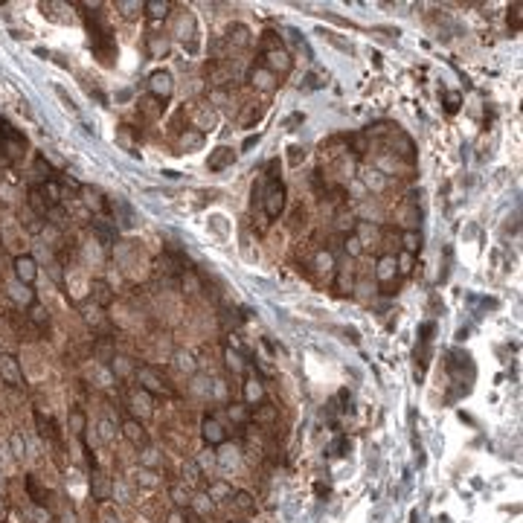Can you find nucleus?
Here are the masks:
<instances>
[{
    "label": "nucleus",
    "mask_w": 523,
    "mask_h": 523,
    "mask_svg": "<svg viewBox=\"0 0 523 523\" xmlns=\"http://www.w3.org/2000/svg\"><path fill=\"white\" fill-rule=\"evenodd\" d=\"M204 436H207L209 442H215V445H218V442H224V430H221L218 421H212V418H209V421H204Z\"/></svg>",
    "instance_id": "9"
},
{
    "label": "nucleus",
    "mask_w": 523,
    "mask_h": 523,
    "mask_svg": "<svg viewBox=\"0 0 523 523\" xmlns=\"http://www.w3.org/2000/svg\"><path fill=\"white\" fill-rule=\"evenodd\" d=\"M149 87L157 99H169V93H172V76H169L166 70H157V73H151Z\"/></svg>",
    "instance_id": "3"
},
{
    "label": "nucleus",
    "mask_w": 523,
    "mask_h": 523,
    "mask_svg": "<svg viewBox=\"0 0 523 523\" xmlns=\"http://www.w3.org/2000/svg\"><path fill=\"white\" fill-rule=\"evenodd\" d=\"M146 9H149L151 18H166V12H169V3H146Z\"/></svg>",
    "instance_id": "15"
},
{
    "label": "nucleus",
    "mask_w": 523,
    "mask_h": 523,
    "mask_svg": "<svg viewBox=\"0 0 523 523\" xmlns=\"http://www.w3.org/2000/svg\"><path fill=\"white\" fill-rule=\"evenodd\" d=\"M201 142H204V137H201L198 131H189V134H183V146H186V149H198Z\"/></svg>",
    "instance_id": "16"
},
{
    "label": "nucleus",
    "mask_w": 523,
    "mask_h": 523,
    "mask_svg": "<svg viewBox=\"0 0 523 523\" xmlns=\"http://www.w3.org/2000/svg\"><path fill=\"white\" fill-rule=\"evenodd\" d=\"M96 494H99V497H105V494H108V483L102 480V474H96Z\"/></svg>",
    "instance_id": "28"
},
{
    "label": "nucleus",
    "mask_w": 523,
    "mask_h": 523,
    "mask_svg": "<svg viewBox=\"0 0 523 523\" xmlns=\"http://www.w3.org/2000/svg\"><path fill=\"white\" fill-rule=\"evenodd\" d=\"M410 265H413V256H410V253L401 256V273H410V270H413Z\"/></svg>",
    "instance_id": "29"
},
{
    "label": "nucleus",
    "mask_w": 523,
    "mask_h": 523,
    "mask_svg": "<svg viewBox=\"0 0 523 523\" xmlns=\"http://www.w3.org/2000/svg\"><path fill=\"white\" fill-rule=\"evenodd\" d=\"M172 497H174V503H177V506H186V503H189V491H183L180 486H174L172 488Z\"/></svg>",
    "instance_id": "19"
},
{
    "label": "nucleus",
    "mask_w": 523,
    "mask_h": 523,
    "mask_svg": "<svg viewBox=\"0 0 523 523\" xmlns=\"http://www.w3.org/2000/svg\"><path fill=\"white\" fill-rule=\"evenodd\" d=\"M256 142H259V134H256V137H247V139H244V146H242V149H244V151H247V149H253Z\"/></svg>",
    "instance_id": "31"
},
{
    "label": "nucleus",
    "mask_w": 523,
    "mask_h": 523,
    "mask_svg": "<svg viewBox=\"0 0 523 523\" xmlns=\"http://www.w3.org/2000/svg\"><path fill=\"white\" fill-rule=\"evenodd\" d=\"M288 151H291V157H288L291 166H300V163L305 160V149H302V146H294V149H288Z\"/></svg>",
    "instance_id": "17"
},
{
    "label": "nucleus",
    "mask_w": 523,
    "mask_h": 523,
    "mask_svg": "<svg viewBox=\"0 0 523 523\" xmlns=\"http://www.w3.org/2000/svg\"><path fill=\"white\" fill-rule=\"evenodd\" d=\"M262 53H270V50H279V46H282V41H279V35L276 32H265L262 35Z\"/></svg>",
    "instance_id": "13"
},
{
    "label": "nucleus",
    "mask_w": 523,
    "mask_h": 523,
    "mask_svg": "<svg viewBox=\"0 0 523 523\" xmlns=\"http://www.w3.org/2000/svg\"><path fill=\"white\" fill-rule=\"evenodd\" d=\"M12 451H15V456H23V451H26V448H23V439L18 436V433L12 436Z\"/></svg>",
    "instance_id": "24"
},
{
    "label": "nucleus",
    "mask_w": 523,
    "mask_h": 523,
    "mask_svg": "<svg viewBox=\"0 0 523 523\" xmlns=\"http://www.w3.org/2000/svg\"><path fill=\"white\" fill-rule=\"evenodd\" d=\"M0 369H3V375H6V381L9 384H21V375H18V366H15V360L12 358H0Z\"/></svg>",
    "instance_id": "8"
},
{
    "label": "nucleus",
    "mask_w": 523,
    "mask_h": 523,
    "mask_svg": "<svg viewBox=\"0 0 523 523\" xmlns=\"http://www.w3.org/2000/svg\"><path fill=\"white\" fill-rule=\"evenodd\" d=\"M93 294H96V300H99V305H108V302H111V288H108L105 282H99V279L93 282Z\"/></svg>",
    "instance_id": "14"
},
{
    "label": "nucleus",
    "mask_w": 523,
    "mask_h": 523,
    "mask_svg": "<svg viewBox=\"0 0 523 523\" xmlns=\"http://www.w3.org/2000/svg\"><path fill=\"white\" fill-rule=\"evenodd\" d=\"M262 114H265V108H262V105H259V102H250V105H247V108H244V114L239 116V125H242V128H250V125H256V122L262 119Z\"/></svg>",
    "instance_id": "5"
},
{
    "label": "nucleus",
    "mask_w": 523,
    "mask_h": 523,
    "mask_svg": "<svg viewBox=\"0 0 523 523\" xmlns=\"http://www.w3.org/2000/svg\"><path fill=\"white\" fill-rule=\"evenodd\" d=\"M456 108H459V96L451 93V96H448V111H456Z\"/></svg>",
    "instance_id": "30"
},
{
    "label": "nucleus",
    "mask_w": 523,
    "mask_h": 523,
    "mask_svg": "<svg viewBox=\"0 0 523 523\" xmlns=\"http://www.w3.org/2000/svg\"><path fill=\"white\" fill-rule=\"evenodd\" d=\"M70 421H73V427H76V433H81V427H84V416H81L79 410H76V413L70 416Z\"/></svg>",
    "instance_id": "26"
},
{
    "label": "nucleus",
    "mask_w": 523,
    "mask_h": 523,
    "mask_svg": "<svg viewBox=\"0 0 523 523\" xmlns=\"http://www.w3.org/2000/svg\"><path fill=\"white\" fill-rule=\"evenodd\" d=\"M56 93H58V99H61V102L67 105V108H70V111H73V114H76V102H73V99H70L67 93L61 90V87H56Z\"/></svg>",
    "instance_id": "25"
},
{
    "label": "nucleus",
    "mask_w": 523,
    "mask_h": 523,
    "mask_svg": "<svg viewBox=\"0 0 523 523\" xmlns=\"http://www.w3.org/2000/svg\"><path fill=\"white\" fill-rule=\"evenodd\" d=\"M235 506H239L242 511H250V509H253V503H250V497H247V494H235Z\"/></svg>",
    "instance_id": "22"
},
{
    "label": "nucleus",
    "mask_w": 523,
    "mask_h": 523,
    "mask_svg": "<svg viewBox=\"0 0 523 523\" xmlns=\"http://www.w3.org/2000/svg\"><path fill=\"white\" fill-rule=\"evenodd\" d=\"M253 84H259L262 90H270V87H273V73H267V70H253Z\"/></svg>",
    "instance_id": "11"
},
{
    "label": "nucleus",
    "mask_w": 523,
    "mask_h": 523,
    "mask_svg": "<svg viewBox=\"0 0 523 523\" xmlns=\"http://www.w3.org/2000/svg\"><path fill=\"white\" fill-rule=\"evenodd\" d=\"M64 523H76V517H73V514H64Z\"/></svg>",
    "instance_id": "32"
},
{
    "label": "nucleus",
    "mask_w": 523,
    "mask_h": 523,
    "mask_svg": "<svg viewBox=\"0 0 523 523\" xmlns=\"http://www.w3.org/2000/svg\"><path fill=\"white\" fill-rule=\"evenodd\" d=\"M227 41L235 46H247L250 44V29L244 26V23H232L230 29H227Z\"/></svg>",
    "instance_id": "6"
},
{
    "label": "nucleus",
    "mask_w": 523,
    "mask_h": 523,
    "mask_svg": "<svg viewBox=\"0 0 523 523\" xmlns=\"http://www.w3.org/2000/svg\"><path fill=\"white\" fill-rule=\"evenodd\" d=\"M134 404H137V410L149 413V395H146V393H137V395H134Z\"/></svg>",
    "instance_id": "21"
},
{
    "label": "nucleus",
    "mask_w": 523,
    "mask_h": 523,
    "mask_svg": "<svg viewBox=\"0 0 523 523\" xmlns=\"http://www.w3.org/2000/svg\"><path fill=\"white\" fill-rule=\"evenodd\" d=\"M285 209V186L279 180H267L265 183V212L267 218H279Z\"/></svg>",
    "instance_id": "1"
},
{
    "label": "nucleus",
    "mask_w": 523,
    "mask_h": 523,
    "mask_svg": "<svg viewBox=\"0 0 523 523\" xmlns=\"http://www.w3.org/2000/svg\"><path fill=\"white\" fill-rule=\"evenodd\" d=\"M227 366H230V369H242V358L232 355V352H227Z\"/></svg>",
    "instance_id": "27"
},
{
    "label": "nucleus",
    "mask_w": 523,
    "mask_h": 523,
    "mask_svg": "<svg viewBox=\"0 0 523 523\" xmlns=\"http://www.w3.org/2000/svg\"><path fill=\"white\" fill-rule=\"evenodd\" d=\"M15 270H18V276H21V282H32L35 279V262L29 259V256H21V259H15Z\"/></svg>",
    "instance_id": "7"
},
{
    "label": "nucleus",
    "mask_w": 523,
    "mask_h": 523,
    "mask_svg": "<svg viewBox=\"0 0 523 523\" xmlns=\"http://www.w3.org/2000/svg\"><path fill=\"white\" fill-rule=\"evenodd\" d=\"M232 163H235V151L227 149V146L209 151V160H207L209 172H221V169H227V166H232Z\"/></svg>",
    "instance_id": "2"
},
{
    "label": "nucleus",
    "mask_w": 523,
    "mask_h": 523,
    "mask_svg": "<svg viewBox=\"0 0 523 523\" xmlns=\"http://www.w3.org/2000/svg\"><path fill=\"white\" fill-rule=\"evenodd\" d=\"M26 488H29V497H32L35 503H46V494L41 491V486H38L35 477H26Z\"/></svg>",
    "instance_id": "12"
},
{
    "label": "nucleus",
    "mask_w": 523,
    "mask_h": 523,
    "mask_svg": "<svg viewBox=\"0 0 523 523\" xmlns=\"http://www.w3.org/2000/svg\"><path fill=\"white\" fill-rule=\"evenodd\" d=\"M259 395H262V387H259L256 381H247V398H250V401H256Z\"/></svg>",
    "instance_id": "23"
},
{
    "label": "nucleus",
    "mask_w": 523,
    "mask_h": 523,
    "mask_svg": "<svg viewBox=\"0 0 523 523\" xmlns=\"http://www.w3.org/2000/svg\"><path fill=\"white\" fill-rule=\"evenodd\" d=\"M509 26L520 29V3H514V6L509 9Z\"/></svg>",
    "instance_id": "18"
},
{
    "label": "nucleus",
    "mask_w": 523,
    "mask_h": 523,
    "mask_svg": "<svg viewBox=\"0 0 523 523\" xmlns=\"http://www.w3.org/2000/svg\"><path fill=\"white\" fill-rule=\"evenodd\" d=\"M262 56H265V64L270 70H282V73H285V70L291 67V56L282 50V46H279V50H270V53H262Z\"/></svg>",
    "instance_id": "4"
},
{
    "label": "nucleus",
    "mask_w": 523,
    "mask_h": 523,
    "mask_svg": "<svg viewBox=\"0 0 523 523\" xmlns=\"http://www.w3.org/2000/svg\"><path fill=\"white\" fill-rule=\"evenodd\" d=\"M404 244H407V250H410V253H416V250H418V232H407Z\"/></svg>",
    "instance_id": "20"
},
{
    "label": "nucleus",
    "mask_w": 523,
    "mask_h": 523,
    "mask_svg": "<svg viewBox=\"0 0 523 523\" xmlns=\"http://www.w3.org/2000/svg\"><path fill=\"white\" fill-rule=\"evenodd\" d=\"M125 436L134 442V445H142V442H146V433H142V427H139L137 421H125Z\"/></svg>",
    "instance_id": "10"
}]
</instances>
